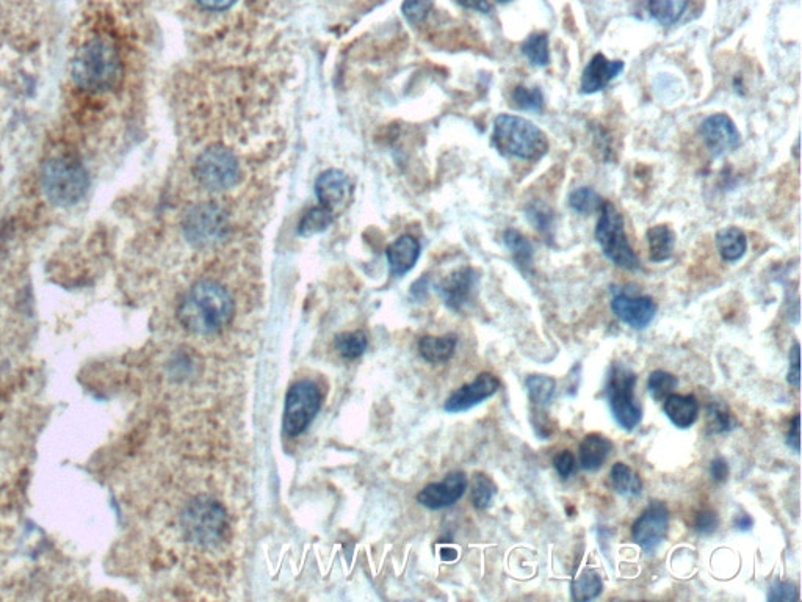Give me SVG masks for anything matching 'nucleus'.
<instances>
[{
  "label": "nucleus",
  "instance_id": "f257e3e1",
  "mask_svg": "<svg viewBox=\"0 0 802 602\" xmlns=\"http://www.w3.org/2000/svg\"><path fill=\"white\" fill-rule=\"evenodd\" d=\"M71 77L80 90L88 93H107L120 84L123 63L112 40L91 38L77 51L71 63Z\"/></svg>",
  "mask_w": 802,
  "mask_h": 602
},
{
  "label": "nucleus",
  "instance_id": "f03ea898",
  "mask_svg": "<svg viewBox=\"0 0 802 602\" xmlns=\"http://www.w3.org/2000/svg\"><path fill=\"white\" fill-rule=\"evenodd\" d=\"M234 303L231 295L217 281L196 283L182 298L178 316L188 331L196 334L217 333L231 320Z\"/></svg>",
  "mask_w": 802,
  "mask_h": 602
},
{
  "label": "nucleus",
  "instance_id": "7ed1b4c3",
  "mask_svg": "<svg viewBox=\"0 0 802 602\" xmlns=\"http://www.w3.org/2000/svg\"><path fill=\"white\" fill-rule=\"evenodd\" d=\"M41 187L49 203L58 207L76 206L90 187L87 168L74 156H54L41 170Z\"/></svg>",
  "mask_w": 802,
  "mask_h": 602
},
{
  "label": "nucleus",
  "instance_id": "20e7f679",
  "mask_svg": "<svg viewBox=\"0 0 802 602\" xmlns=\"http://www.w3.org/2000/svg\"><path fill=\"white\" fill-rule=\"evenodd\" d=\"M492 145L502 156L538 160L549 151L547 135L527 118L499 115L494 121Z\"/></svg>",
  "mask_w": 802,
  "mask_h": 602
},
{
  "label": "nucleus",
  "instance_id": "39448f33",
  "mask_svg": "<svg viewBox=\"0 0 802 602\" xmlns=\"http://www.w3.org/2000/svg\"><path fill=\"white\" fill-rule=\"evenodd\" d=\"M599 222L596 226V240L605 256L613 264L624 270L641 269V262L630 247L629 239L625 234L624 217L616 209L615 204L604 201L600 207Z\"/></svg>",
  "mask_w": 802,
  "mask_h": 602
},
{
  "label": "nucleus",
  "instance_id": "423d86ee",
  "mask_svg": "<svg viewBox=\"0 0 802 602\" xmlns=\"http://www.w3.org/2000/svg\"><path fill=\"white\" fill-rule=\"evenodd\" d=\"M636 375L624 364H613L608 374L607 399L611 414L624 430H633L643 418L641 407L635 400Z\"/></svg>",
  "mask_w": 802,
  "mask_h": 602
},
{
  "label": "nucleus",
  "instance_id": "0eeeda50",
  "mask_svg": "<svg viewBox=\"0 0 802 602\" xmlns=\"http://www.w3.org/2000/svg\"><path fill=\"white\" fill-rule=\"evenodd\" d=\"M182 527L188 540L196 544L210 546L223 538L226 529V513L223 507L212 499L199 497L188 505L182 515Z\"/></svg>",
  "mask_w": 802,
  "mask_h": 602
},
{
  "label": "nucleus",
  "instance_id": "6e6552de",
  "mask_svg": "<svg viewBox=\"0 0 802 602\" xmlns=\"http://www.w3.org/2000/svg\"><path fill=\"white\" fill-rule=\"evenodd\" d=\"M322 405L320 391L314 381H297L289 389L284 403L282 427L289 436H298L314 421Z\"/></svg>",
  "mask_w": 802,
  "mask_h": 602
},
{
  "label": "nucleus",
  "instance_id": "1a4fd4ad",
  "mask_svg": "<svg viewBox=\"0 0 802 602\" xmlns=\"http://www.w3.org/2000/svg\"><path fill=\"white\" fill-rule=\"evenodd\" d=\"M193 171L199 184L215 192L231 189L240 178L239 160L223 146L206 149L196 160Z\"/></svg>",
  "mask_w": 802,
  "mask_h": 602
},
{
  "label": "nucleus",
  "instance_id": "9d476101",
  "mask_svg": "<svg viewBox=\"0 0 802 602\" xmlns=\"http://www.w3.org/2000/svg\"><path fill=\"white\" fill-rule=\"evenodd\" d=\"M669 512L663 502H652L632 526V538L644 552L651 554L668 535Z\"/></svg>",
  "mask_w": 802,
  "mask_h": 602
},
{
  "label": "nucleus",
  "instance_id": "9b49d317",
  "mask_svg": "<svg viewBox=\"0 0 802 602\" xmlns=\"http://www.w3.org/2000/svg\"><path fill=\"white\" fill-rule=\"evenodd\" d=\"M699 132L709 153L715 159L735 151L741 143L740 131L735 126L734 120L726 113H715L705 118Z\"/></svg>",
  "mask_w": 802,
  "mask_h": 602
},
{
  "label": "nucleus",
  "instance_id": "f8f14e48",
  "mask_svg": "<svg viewBox=\"0 0 802 602\" xmlns=\"http://www.w3.org/2000/svg\"><path fill=\"white\" fill-rule=\"evenodd\" d=\"M185 234L193 243H212L223 236L226 217L217 206H198L185 218Z\"/></svg>",
  "mask_w": 802,
  "mask_h": 602
},
{
  "label": "nucleus",
  "instance_id": "ddd939ff",
  "mask_svg": "<svg viewBox=\"0 0 802 602\" xmlns=\"http://www.w3.org/2000/svg\"><path fill=\"white\" fill-rule=\"evenodd\" d=\"M499 389V378L489 372H483L472 383H467L458 391L453 392L445 402L444 410L452 414L463 413V411L470 410V408L480 405L481 402L491 399Z\"/></svg>",
  "mask_w": 802,
  "mask_h": 602
},
{
  "label": "nucleus",
  "instance_id": "4468645a",
  "mask_svg": "<svg viewBox=\"0 0 802 602\" xmlns=\"http://www.w3.org/2000/svg\"><path fill=\"white\" fill-rule=\"evenodd\" d=\"M466 490V474L461 471L450 472L442 482L425 486L417 494V501L430 510H442V508L452 507L453 504H456L464 496Z\"/></svg>",
  "mask_w": 802,
  "mask_h": 602
},
{
  "label": "nucleus",
  "instance_id": "2eb2a0df",
  "mask_svg": "<svg viewBox=\"0 0 802 602\" xmlns=\"http://www.w3.org/2000/svg\"><path fill=\"white\" fill-rule=\"evenodd\" d=\"M657 309L654 298L647 297V295L632 297V295L618 292L611 298V311L615 312L618 319L635 330L646 328L654 320Z\"/></svg>",
  "mask_w": 802,
  "mask_h": 602
},
{
  "label": "nucleus",
  "instance_id": "dca6fc26",
  "mask_svg": "<svg viewBox=\"0 0 802 602\" xmlns=\"http://www.w3.org/2000/svg\"><path fill=\"white\" fill-rule=\"evenodd\" d=\"M478 287V275L474 269L463 267L445 278L439 284L438 291L444 298L445 305L453 311H463L474 300Z\"/></svg>",
  "mask_w": 802,
  "mask_h": 602
},
{
  "label": "nucleus",
  "instance_id": "f3484780",
  "mask_svg": "<svg viewBox=\"0 0 802 602\" xmlns=\"http://www.w3.org/2000/svg\"><path fill=\"white\" fill-rule=\"evenodd\" d=\"M624 71V62L608 60L604 54L594 55L582 74L580 90L583 95H594L608 87Z\"/></svg>",
  "mask_w": 802,
  "mask_h": 602
},
{
  "label": "nucleus",
  "instance_id": "a211bd4d",
  "mask_svg": "<svg viewBox=\"0 0 802 602\" xmlns=\"http://www.w3.org/2000/svg\"><path fill=\"white\" fill-rule=\"evenodd\" d=\"M348 190V179L345 173L340 170H328L318 176L315 182V192H317L320 206L333 211L334 207L344 203L345 195Z\"/></svg>",
  "mask_w": 802,
  "mask_h": 602
},
{
  "label": "nucleus",
  "instance_id": "6ab92c4d",
  "mask_svg": "<svg viewBox=\"0 0 802 602\" xmlns=\"http://www.w3.org/2000/svg\"><path fill=\"white\" fill-rule=\"evenodd\" d=\"M420 256V243L412 236H401L387 248V261L395 276L405 275L416 265Z\"/></svg>",
  "mask_w": 802,
  "mask_h": 602
},
{
  "label": "nucleus",
  "instance_id": "aec40b11",
  "mask_svg": "<svg viewBox=\"0 0 802 602\" xmlns=\"http://www.w3.org/2000/svg\"><path fill=\"white\" fill-rule=\"evenodd\" d=\"M613 450L610 439L600 433H589L579 447L580 466L585 471H599Z\"/></svg>",
  "mask_w": 802,
  "mask_h": 602
},
{
  "label": "nucleus",
  "instance_id": "412c9836",
  "mask_svg": "<svg viewBox=\"0 0 802 602\" xmlns=\"http://www.w3.org/2000/svg\"><path fill=\"white\" fill-rule=\"evenodd\" d=\"M665 414L677 428H690L698 421L699 402L696 397L671 394L665 399Z\"/></svg>",
  "mask_w": 802,
  "mask_h": 602
},
{
  "label": "nucleus",
  "instance_id": "4be33fe9",
  "mask_svg": "<svg viewBox=\"0 0 802 602\" xmlns=\"http://www.w3.org/2000/svg\"><path fill=\"white\" fill-rule=\"evenodd\" d=\"M716 247L726 262H737L748 251V237L740 228L729 226L716 234Z\"/></svg>",
  "mask_w": 802,
  "mask_h": 602
},
{
  "label": "nucleus",
  "instance_id": "5701e85b",
  "mask_svg": "<svg viewBox=\"0 0 802 602\" xmlns=\"http://www.w3.org/2000/svg\"><path fill=\"white\" fill-rule=\"evenodd\" d=\"M649 258L652 262H665L672 258L676 247V233L668 225H655L647 229Z\"/></svg>",
  "mask_w": 802,
  "mask_h": 602
},
{
  "label": "nucleus",
  "instance_id": "b1692460",
  "mask_svg": "<svg viewBox=\"0 0 802 602\" xmlns=\"http://www.w3.org/2000/svg\"><path fill=\"white\" fill-rule=\"evenodd\" d=\"M456 345H458V338L455 334H447L441 338L427 336V338L420 339L419 352L423 360L428 363L442 364L455 355Z\"/></svg>",
  "mask_w": 802,
  "mask_h": 602
},
{
  "label": "nucleus",
  "instance_id": "393cba45",
  "mask_svg": "<svg viewBox=\"0 0 802 602\" xmlns=\"http://www.w3.org/2000/svg\"><path fill=\"white\" fill-rule=\"evenodd\" d=\"M503 242H505L506 247L510 250L511 256H513L514 262H516L519 270L524 272L525 275L532 272L533 256H535L532 242H530L527 237L522 236L516 229H508V231H505V234H503Z\"/></svg>",
  "mask_w": 802,
  "mask_h": 602
},
{
  "label": "nucleus",
  "instance_id": "a878e982",
  "mask_svg": "<svg viewBox=\"0 0 802 602\" xmlns=\"http://www.w3.org/2000/svg\"><path fill=\"white\" fill-rule=\"evenodd\" d=\"M611 483H613L616 493L624 497L640 496L641 490H643L640 476L625 463H616L611 468Z\"/></svg>",
  "mask_w": 802,
  "mask_h": 602
},
{
  "label": "nucleus",
  "instance_id": "bb28decb",
  "mask_svg": "<svg viewBox=\"0 0 802 602\" xmlns=\"http://www.w3.org/2000/svg\"><path fill=\"white\" fill-rule=\"evenodd\" d=\"M571 592L574 601H593L604 592V582L597 571L585 570L572 582Z\"/></svg>",
  "mask_w": 802,
  "mask_h": 602
},
{
  "label": "nucleus",
  "instance_id": "cd10ccee",
  "mask_svg": "<svg viewBox=\"0 0 802 602\" xmlns=\"http://www.w3.org/2000/svg\"><path fill=\"white\" fill-rule=\"evenodd\" d=\"M688 0H649V11L660 26L676 24L687 10Z\"/></svg>",
  "mask_w": 802,
  "mask_h": 602
},
{
  "label": "nucleus",
  "instance_id": "c85d7f7f",
  "mask_svg": "<svg viewBox=\"0 0 802 602\" xmlns=\"http://www.w3.org/2000/svg\"><path fill=\"white\" fill-rule=\"evenodd\" d=\"M525 385H527L528 397H530L533 407H549L553 396H555V388H557V383L552 377L532 375V377L527 378Z\"/></svg>",
  "mask_w": 802,
  "mask_h": 602
},
{
  "label": "nucleus",
  "instance_id": "c756f323",
  "mask_svg": "<svg viewBox=\"0 0 802 602\" xmlns=\"http://www.w3.org/2000/svg\"><path fill=\"white\" fill-rule=\"evenodd\" d=\"M522 54L527 57L528 62L532 63L533 66L544 68V66L549 65L550 52L547 33H532L522 44Z\"/></svg>",
  "mask_w": 802,
  "mask_h": 602
},
{
  "label": "nucleus",
  "instance_id": "7c9ffc66",
  "mask_svg": "<svg viewBox=\"0 0 802 602\" xmlns=\"http://www.w3.org/2000/svg\"><path fill=\"white\" fill-rule=\"evenodd\" d=\"M569 207L575 214L589 215L593 212L600 211V207L604 204L602 196L591 189V187H579V189L572 190L568 198Z\"/></svg>",
  "mask_w": 802,
  "mask_h": 602
},
{
  "label": "nucleus",
  "instance_id": "2f4dec72",
  "mask_svg": "<svg viewBox=\"0 0 802 602\" xmlns=\"http://www.w3.org/2000/svg\"><path fill=\"white\" fill-rule=\"evenodd\" d=\"M334 345L345 360H356L367 350L369 339L365 336L364 331H350V333L337 334Z\"/></svg>",
  "mask_w": 802,
  "mask_h": 602
},
{
  "label": "nucleus",
  "instance_id": "473e14b6",
  "mask_svg": "<svg viewBox=\"0 0 802 602\" xmlns=\"http://www.w3.org/2000/svg\"><path fill=\"white\" fill-rule=\"evenodd\" d=\"M331 222H333V211L331 209H326L323 206L314 207L301 218L298 234L303 237L314 236V234L325 231L331 225Z\"/></svg>",
  "mask_w": 802,
  "mask_h": 602
},
{
  "label": "nucleus",
  "instance_id": "72a5a7b5",
  "mask_svg": "<svg viewBox=\"0 0 802 602\" xmlns=\"http://www.w3.org/2000/svg\"><path fill=\"white\" fill-rule=\"evenodd\" d=\"M497 494V486L485 474H475L472 480V490H470V497H472V504L477 510H486L491 505L492 499Z\"/></svg>",
  "mask_w": 802,
  "mask_h": 602
},
{
  "label": "nucleus",
  "instance_id": "f704fd0d",
  "mask_svg": "<svg viewBox=\"0 0 802 602\" xmlns=\"http://www.w3.org/2000/svg\"><path fill=\"white\" fill-rule=\"evenodd\" d=\"M677 383H679L677 377L669 374V372H665V370H655V372L649 375L647 389H649V394H651L655 402H663L666 397L671 396L672 391L676 389Z\"/></svg>",
  "mask_w": 802,
  "mask_h": 602
},
{
  "label": "nucleus",
  "instance_id": "c9c22d12",
  "mask_svg": "<svg viewBox=\"0 0 802 602\" xmlns=\"http://www.w3.org/2000/svg\"><path fill=\"white\" fill-rule=\"evenodd\" d=\"M513 106L525 112H541L544 109V95L538 87L519 85L513 91Z\"/></svg>",
  "mask_w": 802,
  "mask_h": 602
},
{
  "label": "nucleus",
  "instance_id": "e433bc0d",
  "mask_svg": "<svg viewBox=\"0 0 802 602\" xmlns=\"http://www.w3.org/2000/svg\"><path fill=\"white\" fill-rule=\"evenodd\" d=\"M707 418H709V432L710 433H724L729 432L737 425L734 416L730 414L729 408L723 403H712L707 411Z\"/></svg>",
  "mask_w": 802,
  "mask_h": 602
},
{
  "label": "nucleus",
  "instance_id": "4c0bfd02",
  "mask_svg": "<svg viewBox=\"0 0 802 602\" xmlns=\"http://www.w3.org/2000/svg\"><path fill=\"white\" fill-rule=\"evenodd\" d=\"M528 220L538 229L539 233L549 234L553 228V212L546 204L532 203L525 209Z\"/></svg>",
  "mask_w": 802,
  "mask_h": 602
},
{
  "label": "nucleus",
  "instance_id": "58836bf2",
  "mask_svg": "<svg viewBox=\"0 0 802 602\" xmlns=\"http://www.w3.org/2000/svg\"><path fill=\"white\" fill-rule=\"evenodd\" d=\"M431 8H433V0H405L403 13H405L406 19L416 26L425 21Z\"/></svg>",
  "mask_w": 802,
  "mask_h": 602
},
{
  "label": "nucleus",
  "instance_id": "ea45409f",
  "mask_svg": "<svg viewBox=\"0 0 802 602\" xmlns=\"http://www.w3.org/2000/svg\"><path fill=\"white\" fill-rule=\"evenodd\" d=\"M798 598V588L792 582H776L768 593L770 602H793L798 601Z\"/></svg>",
  "mask_w": 802,
  "mask_h": 602
},
{
  "label": "nucleus",
  "instance_id": "a19ab883",
  "mask_svg": "<svg viewBox=\"0 0 802 602\" xmlns=\"http://www.w3.org/2000/svg\"><path fill=\"white\" fill-rule=\"evenodd\" d=\"M719 526V518L713 510H702L696 515L694 519V529L698 530L699 534L709 535L713 534Z\"/></svg>",
  "mask_w": 802,
  "mask_h": 602
},
{
  "label": "nucleus",
  "instance_id": "79ce46f5",
  "mask_svg": "<svg viewBox=\"0 0 802 602\" xmlns=\"http://www.w3.org/2000/svg\"><path fill=\"white\" fill-rule=\"evenodd\" d=\"M553 466L557 469L561 479H569L575 469V457L569 450H561L560 454L553 458Z\"/></svg>",
  "mask_w": 802,
  "mask_h": 602
},
{
  "label": "nucleus",
  "instance_id": "37998d69",
  "mask_svg": "<svg viewBox=\"0 0 802 602\" xmlns=\"http://www.w3.org/2000/svg\"><path fill=\"white\" fill-rule=\"evenodd\" d=\"M799 350L801 347L796 342L793 349L790 350V369H788L787 377L788 383L795 389H799V381H801V352Z\"/></svg>",
  "mask_w": 802,
  "mask_h": 602
},
{
  "label": "nucleus",
  "instance_id": "c03bdc74",
  "mask_svg": "<svg viewBox=\"0 0 802 602\" xmlns=\"http://www.w3.org/2000/svg\"><path fill=\"white\" fill-rule=\"evenodd\" d=\"M710 474H712V479L715 482L723 483L729 479V465H727V461L724 458H715L712 461V465H710Z\"/></svg>",
  "mask_w": 802,
  "mask_h": 602
},
{
  "label": "nucleus",
  "instance_id": "a18cd8bd",
  "mask_svg": "<svg viewBox=\"0 0 802 602\" xmlns=\"http://www.w3.org/2000/svg\"><path fill=\"white\" fill-rule=\"evenodd\" d=\"M799 439H801V416L796 414L792 424H790V430H788L787 435L788 447L795 450L796 454H799Z\"/></svg>",
  "mask_w": 802,
  "mask_h": 602
},
{
  "label": "nucleus",
  "instance_id": "49530a36",
  "mask_svg": "<svg viewBox=\"0 0 802 602\" xmlns=\"http://www.w3.org/2000/svg\"><path fill=\"white\" fill-rule=\"evenodd\" d=\"M196 2L206 10L212 11L228 10L235 4V0H196Z\"/></svg>",
  "mask_w": 802,
  "mask_h": 602
},
{
  "label": "nucleus",
  "instance_id": "de8ad7c7",
  "mask_svg": "<svg viewBox=\"0 0 802 602\" xmlns=\"http://www.w3.org/2000/svg\"><path fill=\"white\" fill-rule=\"evenodd\" d=\"M459 5L470 8V10L481 11V13H488L491 10L488 0H456Z\"/></svg>",
  "mask_w": 802,
  "mask_h": 602
},
{
  "label": "nucleus",
  "instance_id": "09e8293b",
  "mask_svg": "<svg viewBox=\"0 0 802 602\" xmlns=\"http://www.w3.org/2000/svg\"><path fill=\"white\" fill-rule=\"evenodd\" d=\"M734 526L737 527L738 530L741 532H748V530L752 529L754 526V521H752L751 516L746 515V513H741L735 518Z\"/></svg>",
  "mask_w": 802,
  "mask_h": 602
},
{
  "label": "nucleus",
  "instance_id": "8fccbe9b",
  "mask_svg": "<svg viewBox=\"0 0 802 602\" xmlns=\"http://www.w3.org/2000/svg\"><path fill=\"white\" fill-rule=\"evenodd\" d=\"M499 2H503V4H506V2H511V0H499Z\"/></svg>",
  "mask_w": 802,
  "mask_h": 602
}]
</instances>
